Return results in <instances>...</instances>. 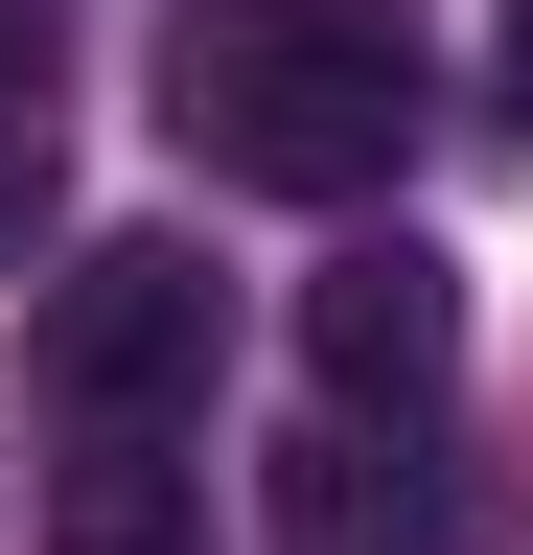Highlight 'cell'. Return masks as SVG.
I'll return each mask as SVG.
<instances>
[{"label": "cell", "instance_id": "6da1fadb", "mask_svg": "<svg viewBox=\"0 0 533 555\" xmlns=\"http://www.w3.org/2000/svg\"><path fill=\"white\" fill-rule=\"evenodd\" d=\"M163 139L210 185L371 208L418 163V24H394V0H186L163 24Z\"/></svg>", "mask_w": 533, "mask_h": 555}, {"label": "cell", "instance_id": "7a4b0ae2", "mask_svg": "<svg viewBox=\"0 0 533 555\" xmlns=\"http://www.w3.org/2000/svg\"><path fill=\"white\" fill-rule=\"evenodd\" d=\"M210 371H232V278L186 232L47 255V301H24V393L47 416H210Z\"/></svg>", "mask_w": 533, "mask_h": 555}, {"label": "cell", "instance_id": "3957f363", "mask_svg": "<svg viewBox=\"0 0 533 555\" xmlns=\"http://www.w3.org/2000/svg\"><path fill=\"white\" fill-rule=\"evenodd\" d=\"M302 371H325V416H441L464 393V255L441 232H348L302 278Z\"/></svg>", "mask_w": 533, "mask_h": 555}, {"label": "cell", "instance_id": "277c9868", "mask_svg": "<svg viewBox=\"0 0 533 555\" xmlns=\"http://www.w3.org/2000/svg\"><path fill=\"white\" fill-rule=\"evenodd\" d=\"M47 555H232L210 532V416H47Z\"/></svg>", "mask_w": 533, "mask_h": 555}, {"label": "cell", "instance_id": "5b68a950", "mask_svg": "<svg viewBox=\"0 0 533 555\" xmlns=\"http://www.w3.org/2000/svg\"><path fill=\"white\" fill-rule=\"evenodd\" d=\"M279 555H464L441 416H302L279 440Z\"/></svg>", "mask_w": 533, "mask_h": 555}, {"label": "cell", "instance_id": "8992f818", "mask_svg": "<svg viewBox=\"0 0 533 555\" xmlns=\"http://www.w3.org/2000/svg\"><path fill=\"white\" fill-rule=\"evenodd\" d=\"M47 185H71V116H47V24H0V278L47 255Z\"/></svg>", "mask_w": 533, "mask_h": 555}, {"label": "cell", "instance_id": "52a82bcc", "mask_svg": "<svg viewBox=\"0 0 533 555\" xmlns=\"http://www.w3.org/2000/svg\"><path fill=\"white\" fill-rule=\"evenodd\" d=\"M510 116H533V0H510Z\"/></svg>", "mask_w": 533, "mask_h": 555}]
</instances>
